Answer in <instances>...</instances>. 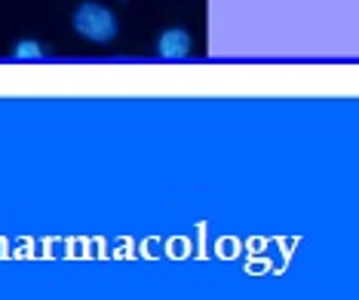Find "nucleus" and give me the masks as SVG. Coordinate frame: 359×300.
Here are the masks:
<instances>
[{
	"label": "nucleus",
	"instance_id": "obj_2",
	"mask_svg": "<svg viewBox=\"0 0 359 300\" xmlns=\"http://www.w3.org/2000/svg\"><path fill=\"white\" fill-rule=\"evenodd\" d=\"M194 50V37L184 28H169L157 37V55L163 62H182Z\"/></svg>",
	"mask_w": 359,
	"mask_h": 300
},
{
	"label": "nucleus",
	"instance_id": "obj_1",
	"mask_svg": "<svg viewBox=\"0 0 359 300\" xmlns=\"http://www.w3.org/2000/svg\"><path fill=\"white\" fill-rule=\"evenodd\" d=\"M71 25H74L77 34L89 40V43H108V40L117 37L120 19H117V13L102 3H80L74 10Z\"/></svg>",
	"mask_w": 359,
	"mask_h": 300
},
{
	"label": "nucleus",
	"instance_id": "obj_3",
	"mask_svg": "<svg viewBox=\"0 0 359 300\" xmlns=\"http://www.w3.org/2000/svg\"><path fill=\"white\" fill-rule=\"evenodd\" d=\"M13 59L15 62H37V59H43V46H40L37 40H19V43L13 46Z\"/></svg>",
	"mask_w": 359,
	"mask_h": 300
}]
</instances>
